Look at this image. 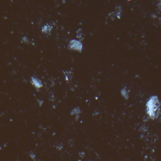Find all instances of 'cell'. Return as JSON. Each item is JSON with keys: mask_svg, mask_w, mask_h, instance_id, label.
Listing matches in <instances>:
<instances>
[{"mask_svg": "<svg viewBox=\"0 0 161 161\" xmlns=\"http://www.w3.org/2000/svg\"><path fill=\"white\" fill-rule=\"evenodd\" d=\"M146 111L151 119H155L160 115V103L156 96L150 98L146 103Z\"/></svg>", "mask_w": 161, "mask_h": 161, "instance_id": "1", "label": "cell"}, {"mask_svg": "<svg viewBox=\"0 0 161 161\" xmlns=\"http://www.w3.org/2000/svg\"><path fill=\"white\" fill-rule=\"evenodd\" d=\"M70 45H71V48L74 50H81V43L78 41L73 40L71 42Z\"/></svg>", "mask_w": 161, "mask_h": 161, "instance_id": "2", "label": "cell"}, {"mask_svg": "<svg viewBox=\"0 0 161 161\" xmlns=\"http://www.w3.org/2000/svg\"><path fill=\"white\" fill-rule=\"evenodd\" d=\"M32 83L37 88H40L42 87V84L41 83V82L39 80L36 79V78H32Z\"/></svg>", "mask_w": 161, "mask_h": 161, "instance_id": "3", "label": "cell"}]
</instances>
